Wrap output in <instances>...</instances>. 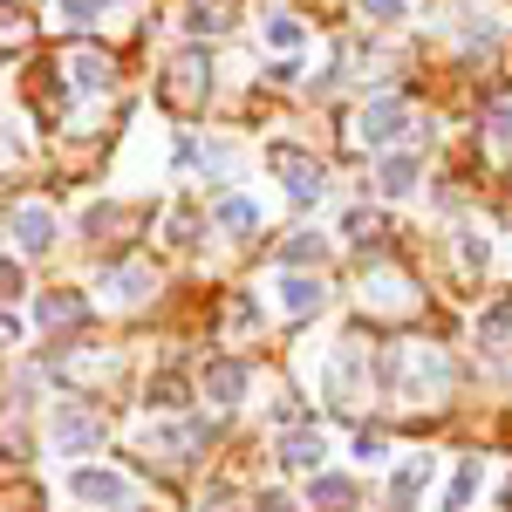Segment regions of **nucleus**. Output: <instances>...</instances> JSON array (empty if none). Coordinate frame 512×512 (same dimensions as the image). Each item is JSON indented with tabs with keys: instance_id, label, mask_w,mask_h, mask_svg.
Returning a JSON list of instances; mask_svg holds the SVG:
<instances>
[{
	"instance_id": "obj_1",
	"label": "nucleus",
	"mask_w": 512,
	"mask_h": 512,
	"mask_svg": "<svg viewBox=\"0 0 512 512\" xmlns=\"http://www.w3.org/2000/svg\"><path fill=\"white\" fill-rule=\"evenodd\" d=\"M48 444H55V458H96V444H103V417H96V410H76V403H62V410L48 417Z\"/></svg>"
},
{
	"instance_id": "obj_2",
	"label": "nucleus",
	"mask_w": 512,
	"mask_h": 512,
	"mask_svg": "<svg viewBox=\"0 0 512 512\" xmlns=\"http://www.w3.org/2000/svg\"><path fill=\"white\" fill-rule=\"evenodd\" d=\"M69 499H76V506L123 512V506H130V478L110 472V465H76V472H69Z\"/></svg>"
},
{
	"instance_id": "obj_3",
	"label": "nucleus",
	"mask_w": 512,
	"mask_h": 512,
	"mask_svg": "<svg viewBox=\"0 0 512 512\" xmlns=\"http://www.w3.org/2000/svg\"><path fill=\"white\" fill-rule=\"evenodd\" d=\"M410 130V103L403 96H376V103H362V117H355V137L369 144V151H383Z\"/></svg>"
},
{
	"instance_id": "obj_4",
	"label": "nucleus",
	"mask_w": 512,
	"mask_h": 512,
	"mask_svg": "<svg viewBox=\"0 0 512 512\" xmlns=\"http://www.w3.org/2000/svg\"><path fill=\"white\" fill-rule=\"evenodd\" d=\"M274 171L287 178V198H294V205H321V192H328V171H321L315 158H301V151H274Z\"/></svg>"
},
{
	"instance_id": "obj_5",
	"label": "nucleus",
	"mask_w": 512,
	"mask_h": 512,
	"mask_svg": "<svg viewBox=\"0 0 512 512\" xmlns=\"http://www.w3.org/2000/svg\"><path fill=\"white\" fill-rule=\"evenodd\" d=\"M280 465H287V472H308V478H315L321 465H328V437H321L315 424L287 431V437H280Z\"/></svg>"
},
{
	"instance_id": "obj_6",
	"label": "nucleus",
	"mask_w": 512,
	"mask_h": 512,
	"mask_svg": "<svg viewBox=\"0 0 512 512\" xmlns=\"http://www.w3.org/2000/svg\"><path fill=\"white\" fill-rule=\"evenodd\" d=\"M7 233H14V246H21V253H48L62 226H55V212H48V205H21V212L7 219Z\"/></svg>"
},
{
	"instance_id": "obj_7",
	"label": "nucleus",
	"mask_w": 512,
	"mask_h": 512,
	"mask_svg": "<svg viewBox=\"0 0 512 512\" xmlns=\"http://www.w3.org/2000/svg\"><path fill=\"white\" fill-rule=\"evenodd\" d=\"M274 294H280V315H294V321L328 308V287H321V280H308V274H280Z\"/></svg>"
},
{
	"instance_id": "obj_8",
	"label": "nucleus",
	"mask_w": 512,
	"mask_h": 512,
	"mask_svg": "<svg viewBox=\"0 0 512 512\" xmlns=\"http://www.w3.org/2000/svg\"><path fill=\"white\" fill-rule=\"evenodd\" d=\"M246 383H253V376H246V362H212V369L198 376V396H205V403H219V410H233L239 396H246Z\"/></svg>"
},
{
	"instance_id": "obj_9",
	"label": "nucleus",
	"mask_w": 512,
	"mask_h": 512,
	"mask_svg": "<svg viewBox=\"0 0 512 512\" xmlns=\"http://www.w3.org/2000/svg\"><path fill=\"white\" fill-rule=\"evenodd\" d=\"M89 315V294H35V328H69V321Z\"/></svg>"
},
{
	"instance_id": "obj_10",
	"label": "nucleus",
	"mask_w": 512,
	"mask_h": 512,
	"mask_svg": "<svg viewBox=\"0 0 512 512\" xmlns=\"http://www.w3.org/2000/svg\"><path fill=\"white\" fill-rule=\"evenodd\" d=\"M212 219H219V233H260V198H246V192H226L219 205H212Z\"/></svg>"
},
{
	"instance_id": "obj_11",
	"label": "nucleus",
	"mask_w": 512,
	"mask_h": 512,
	"mask_svg": "<svg viewBox=\"0 0 512 512\" xmlns=\"http://www.w3.org/2000/svg\"><path fill=\"white\" fill-rule=\"evenodd\" d=\"M103 287H110V301L137 308V301H144L158 280H151V267H137V260H130V267H103Z\"/></svg>"
},
{
	"instance_id": "obj_12",
	"label": "nucleus",
	"mask_w": 512,
	"mask_h": 512,
	"mask_svg": "<svg viewBox=\"0 0 512 512\" xmlns=\"http://www.w3.org/2000/svg\"><path fill=\"white\" fill-rule=\"evenodd\" d=\"M431 478H437V458H431V451H417V458H403V465H396L390 492H396V499H403V506H410L417 492H431Z\"/></svg>"
},
{
	"instance_id": "obj_13",
	"label": "nucleus",
	"mask_w": 512,
	"mask_h": 512,
	"mask_svg": "<svg viewBox=\"0 0 512 512\" xmlns=\"http://www.w3.org/2000/svg\"><path fill=\"white\" fill-rule=\"evenodd\" d=\"M417 171H424V164L410 158V151H396V158H383V164H376V185H383V198L417 192Z\"/></svg>"
},
{
	"instance_id": "obj_14",
	"label": "nucleus",
	"mask_w": 512,
	"mask_h": 512,
	"mask_svg": "<svg viewBox=\"0 0 512 512\" xmlns=\"http://www.w3.org/2000/svg\"><path fill=\"white\" fill-rule=\"evenodd\" d=\"M69 82H76L82 96H96V89H110V62L82 48V55H69Z\"/></svg>"
},
{
	"instance_id": "obj_15",
	"label": "nucleus",
	"mask_w": 512,
	"mask_h": 512,
	"mask_svg": "<svg viewBox=\"0 0 512 512\" xmlns=\"http://www.w3.org/2000/svg\"><path fill=\"white\" fill-rule=\"evenodd\" d=\"M185 376H171V369H164V376H151V383H144V403H151V410H185Z\"/></svg>"
},
{
	"instance_id": "obj_16",
	"label": "nucleus",
	"mask_w": 512,
	"mask_h": 512,
	"mask_svg": "<svg viewBox=\"0 0 512 512\" xmlns=\"http://www.w3.org/2000/svg\"><path fill=\"white\" fill-rule=\"evenodd\" d=\"M349 499H355V485H349L342 472H315V485H308V506H328V512H335V506H349Z\"/></svg>"
},
{
	"instance_id": "obj_17",
	"label": "nucleus",
	"mask_w": 512,
	"mask_h": 512,
	"mask_svg": "<svg viewBox=\"0 0 512 512\" xmlns=\"http://www.w3.org/2000/svg\"><path fill=\"white\" fill-rule=\"evenodd\" d=\"M110 14V0H55V21H69V28H96Z\"/></svg>"
},
{
	"instance_id": "obj_18",
	"label": "nucleus",
	"mask_w": 512,
	"mask_h": 512,
	"mask_svg": "<svg viewBox=\"0 0 512 512\" xmlns=\"http://www.w3.org/2000/svg\"><path fill=\"white\" fill-rule=\"evenodd\" d=\"M301 41H308V28H301L294 14H274V21H267V48H274V55H294Z\"/></svg>"
},
{
	"instance_id": "obj_19",
	"label": "nucleus",
	"mask_w": 512,
	"mask_h": 512,
	"mask_svg": "<svg viewBox=\"0 0 512 512\" xmlns=\"http://www.w3.org/2000/svg\"><path fill=\"white\" fill-rule=\"evenodd\" d=\"M478 485H485V465H478V458H465V465H458V478H451V512H465L478 499Z\"/></svg>"
},
{
	"instance_id": "obj_20",
	"label": "nucleus",
	"mask_w": 512,
	"mask_h": 512,
	"mask_svg": "<svg viewBox=\"0 0 512 512\" xmlns=\"http://www.w3.org/2000/svg\"><path fill=\"white\" fill-rule=\"evenodd\" d=\"M321 253H328V239H321V233H294L287 246H280L287 267H308V260H321Z\"/></svg>"
},
{
	"instance_id": "obj_21",
	"label": "nucleus",
	"mask_w": 512,
	"mask_h": 512,
	"mask_svg": "<svg viewBox=\"0 0 512 512\" xmlns=\"http://www.w3.org/2000/svg\"><path fill=\"white\" fill-rule=\"evenodd\" d=\"M506 328H512V301H499V308H485V315H478V342H499Z\"/></svg>"
},
{
	"instance_id": "obj_22",
	"label": "nucleus",
	"mask_w": 512,
	"mask_h": 512,
	"mask_svg": "<svg viewBox=\"0 0 512 512\" xmlns=\"http://www.w3.org/2000/svg\"><path fill=\"white\" fill-rule=\"evenodd\" d=\"M355 458H362V465H383V458H390V437L383 431H355Z\"/></svg>"
},
{
	"instance_id": "obj_23",
	"label": "nucleus",
	"mask_w": 512,
	"mask_h": 512,
	"mask_svg": "<svg viewBox=\"0 0 512 512\" xmlns=\"http://www.w3.org/2000/svg\"><path fill=\"white\" fill-rule=\"evenodd\" d=\"M362 7V21H403L410 14V0H355Z\"/></svg>"
},
{
	"instance_id": "obj_24",
	"label": "nucleus",
	"mask_w": 512,
	"mask_h": 512,
	"mask_svg": "<svg viewBox=\"0 0 512 512\" xmlns=\"http://www.w3.org/2000/svg\"><path fill=\"white\" fill-rule=\"evenodd\" d=\"M212 28H219V14H212L205 0H192V7H185V35H212Z\"/></svg>"
},
{
	"instance_id": "obj_25",
	"label": "nucleus",
	"mask_w": 512,
	"mask_h": 512,
	"mask_svg": "<svg viewBox=\"0 0 512 512\" xmlns=\"http://www.w3.org/2000/svg\"><path fill=\"white\" fill-rule=\"evenodd\" d=\"M485 130H492V137H499V144H512V103H499V110H492V117H485Z\"/></svg>"
},
{
	"instance_id": "obj_26",
	"label": "nucleus",
	"mask_w": 512,
	"mask_h": 512,
	"mask_svg": "<svg viewBox=\"0 0 512 512\" xmlns=\"http://www.w3.org/2000/svg\"><path fill=\"white\" fill-rule=\"evenodd\" d=\"M14 294H21V267L0 253V301H14Z\"/></svg>"
},
{
	"instance_id": "obj_27",
	"label": "nucleus",
	"mask_w": 512,
	"mask_h": 512,
	"mask_svg": "<svg viewBox=\"0 0 512 512\" xmlns=\"http://www.w3.org/2000/svg\"><path fill=\"white\" fill-rule=\"evenodd\" d=\"M492 260V246H485V233H465V267H485Z\"/></svg>"
},
{
	"instance_id": "obj_28",
	"label": "nucleus",
	"mask_w": 512,
	"mask_h": 512,
	"mask_svg": "<svg viewBox=\"0 0 512 512\" xmlns=\"http://www.w3.org/2000/svg\"><path fill=\"white\" fill-rule=\"evenodd\" d=\"M253 512H294V499H287V492H260V506Z\"/></svg>"
},
{
	"instance_id": "obj_29",
	"label": "nucleus",
	"mask_w": 512,
	"mask_h": 512,
	"mask_svg": "<svg viewBox=\"0 0 512 512\" xmlns=\"http://www.w3.org/2000/svg\"><path fill=\"white\" fill-rule=\"evenodd\" d=\"M14 158H21V144H14V137L0 130V164H14Z\"/></svg>"
},
{
	"instance_id": "obj_30",
	"label": "nucleus",
	"mask_w": 512,
	"mask_h": 512,
	"mask_svg": "<svg viewBox=\"0 0 512 512\" xmlns=\"http://www.w3.org/2000/svg\"><path fill=\"white\" fill-rule=\"evenodd\" d=\"M396 512H403V506H396Z\"/></svg>"
},
{
	"instance_id": "obj_31",
	"label": "nucleus",
	"mask_w": 512,
	"mask_h": 512,
	"mask_svg": "<svg viewBox=\"0 0 512 512\" xmlns=\"http://www.w3.org/2000/svg\"><path fill=\"white\" fill-rule=\"evenodd\" d=\"M198 512H205V506H198Z\"/></svg>"
},
{
	"instance_id": "obj_32",
	"label": "nucleus",
	"mask_w": 512,
	"mask_h": 512,
	"mask_svg": "<svg viewBox=\"0 0 512 512\" xmlns=\"http://www.w3.org/2000/svg\"><path fill=\"white\" fill-rule=\"evenodd\" d=\"M123 512H130V506H123Z\"/></svg>"
}]
</instances>
